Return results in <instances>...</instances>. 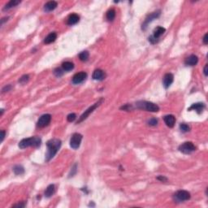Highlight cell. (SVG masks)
Masks as SVG:
<instances>
[{
    "label": "cell",
    "mask_w": 208,
    "mask_h": 208,
    "mask_svg": "<svg viewBox=\"0 0 208 208\" xmlns=\"http://www.w3.org/2000/svg\"><path fill=\"white\" fill-rule=\"evenodd\" d=\"M87 77V74L86 72H78V73L75 74L72 77V82L75 85H78L83 82V81L86 79Z\"/></svg>",
    "instance_id": "obj_11"
},
{
    "label": "cell",
    "mask_w": 208,
    "mask_h": 208,
    "mask_svg": "<svg viewBox=\"0 0 208 208\" xmlns=\"http://www.w3.org/2000/svg\"><path fill=\"white\" fill-rule=\"evenodd\" d=\"M207 37H208V34H206L204 35V37H203V43L204 44H207L208 43V39H207Z\"/></svg>",
    "instance_id": "obj_36"
},
{
    "label": "cell",
    "mask_w": 208,
    "mask_h": 208,
    "mask_svg": "<svg viewBox=\"0 0 208 208\" xmlns=\"http://www.w3.org/2000/svg\"><path fill=\"white\" fill-rule=\"evenodd\" d=\"M50 120H51V115L50 114H45L42 115L39 120H37V126L39 128H44L47 126L48 124H50Z\"/></svg>",
    "instance_id": "obj_10"
},
{
    "label": "cell",
    "mask_w": 208,
    "mask_h": 208,
    "mask_svg": "<svg viewBox=\"0 0 208 208\" xmlns=\"http://www.w3.org/2000/svg\"><path fill=\"white\" fill-rule=\"evenodd\" d=\"M180 130H181L182 133H188L189 130H190V128L188 124H180Z\"/></svg>",
    "instance_id": "obj_26"
},
{
    "label": "cell",
    "mask_w": 208,
    "mask_h": 208,
    "mask_svg": "<svg viewBox=\"0 0 208 208\" xmlns=\"http://www.w3.org/2000/svg\"><path fill=\"white\" fill-rule=\"evenodd\" d=\"M29 75H24V76H22V77H20V80H19V82H20V84H26L28 81H29Z\"/></svg>",
    "instance_id": "obj_27"
},
{
    "label": "cell",
    "mask_w": 208,
    "mask_h": 208,
    "mask_svg": "<svg viewBox=\"0 0 208 208\" xmlns=\"http://www.w3.org/2000/svg\"><path fill=\"white\" fill-rule=\"evenodd\" d=\"M80 20V17L77 14H72L69 16L68 19H67V24L68 25H73L78 23V21Z\"/></svg>",
    "instance_id": "obj_18"
},
{
    "label": "cell",
    "mask_w": 208,
    "mask_h": 208,
    "mask_svg": "<svg viewBox=\"0 0 208 208\" xmlns=\"http://www.w3.org/2000/svg\"><path fill=\"white\" fill-rule=\"evenodd\" d=\"M62 142L60 139L58 138H53L50 139L47 142V152L46 154V161L49 162L50 159L54 158L55 154L60 150Z\"/></svg>",
    "instance_id": "obj_1"
},
{
    "label": "cell",
    "mask_w": 208,
    "mask_h": 208,
    "mask_svg": "<svg viewBox=\"0 0 208 208\" xmlns=\"http://www.w3.org/2000/svg\"><path fill=\"white\" fill-rule=\"evenodd\" d=\"M205 104L202 103H198L192 105L190 108H188V111H195L198 112V114H201L202 111L204 110Z\"/></svg>",
    "instance_id": "obj_13"
},
{
    "label": "cell",
    "mask_w": 208,
    "mask_h": 208,
    "mask_svg": "<svg viewBox=\"0 0 208 208\" xmlns=\"http://www.w3.org/2000/svg\"><path fill=\"white\" fill-rule=\"evenodd\" d=\"M5 134H6L5 131H4V130H2V131H1V142H3V141H4V138H5Z\"/></svg>",
    "instance_id": "obj_35"
},
{
    "label": "cell",
    "mask_w": 208,
    "mask_h": 208,
    "mask_svg": "<svg viewBox=\"0 0 208 208\" xmlns=\"http://www.w3.org/2000/svg\"><path fill=\"white\" fill-rule=\"evenodd\" d=\"M164 120L165 124H167V126L169 128H173L176 123V117L173 115H165L164 117Z\"/></svg>",
    "instance_id": "obj_15"
},
{
    "label": "cell",
    "mask_w": 208,
    "mask_h": 208,
    "mask_svg": "<svg viewBox=\"0 0 208 208\" xmlns=\"http://www.w3.org/2000/svg\"><path fill=\"white\" fill-rule=\"evenodd\" d=\"M179 151L183 154H189L196 151V146L191 141H186L179 146Z\"/></svg>",
    "instance_id": "obj_5"
},
{
    "label": "cell",
    "mask_w": 208,
    "mask_h": 208,
    "mask_svg": "<svg viewBox=\"0 0 208 208\" xmlns=\"http://www.w3.org/2000/svg\"><path fill=\"white\" fill-rule=\"evenodd\" d=\"M55 192V185H48L47 188L46 189V191H45V196L47 198H50L52 195L54 194Z\"/></svg>",
    "instance_id": "obj_20"
},
{
    "label": "cell",
    "mask_w": 208,
    "mask_h": 208,
    "mask_svg": "<svg viewBox=\"0 0 208 208\" xmlns=\"http://www.w3.org/2000/svg\"><path fill=\"white\" fill-rule=\"evenodd\" d=\"M198 58L197 55H189L188 58H186V60L185 61V65L187 66H194L196 64H198Z\"/></svg>",
    "instance_id": "obj_16"
},
{
    "label": "cell",
    "mask_w": 208,
    "mask_h": 208,
    "mask_svg": "<svg viewBox=\"0 0 208 208\" xmlns=\"http://www.w3.org/2000/svg\"><path fill=\"white\" fill-rule=\"evenodd\" d=\"M76 118H77V115L75 113H71L67 116V120L68 122H73L76 120Z\"/></svg>",
    "instance_id": "obj_29"
},
{
    "label": "cell",
    "mask_w": 208,
    "mask_h": 208,
    "mask_svg": "<svg viewBox=\"0 0 208 208\" xmlns=\"http://www.w3.org/2000/svg\"><path fill=\"white\" fill-rule=\"evenodd\" d=\"M89 57H90V54H89V52H88V51H86V50L82 51L81 53H80V54H79V58H80V60H81V61H83V62L87 61L88 59H89Z\"/></svg>",
    "instance_id": "obj_25"
},
{
    "label": "cell",
    "mask_w": 208,
    "mask_h": 208,
    "mask_svg": "<svg viewBox=\"0 0 208 208\" xmlns=\"http://www.w3.org/2000/svg\"><path fill=\"white\" fill-rule=\"evenodd\" d=\"M58 6L57 2L55 1H50V2H47V4H45L44 6V10L46 11H51L55 10Z\"/></svg>",
    "instance_id": "obj_17"
},
{
    "label": "cell",
    "mask_w": 208,
    "mask_h": 208,
    "mask_svg": "<svg viewBox=\"0 0 208 208\" xmlns=\"http://www.w3.org/2000/svg\"><path fill=\"white\" fill-rule=\"evenodd\" d=\"M148 123L151 126H155V125H157V124H158V120L155 119V118H152V119H151L150 120L148 121Z\"/></svg>",
    "instance_id": "obj_30"
},
{
    "label": "cell",
    "mask_w": 208,
    "mask_h": 208,
    "mask_svg": "<svg viewBox=\"0 0 208 208\" xmlns=\"http://www.w3.org/2000/svg\"><path fill=\"white\" fill-rule=\"evenodd\" d=\"M160 14H161V11L160 10L156 11H154V12L150 14V15L146 17V19L145 20L144 23L142 24V29H144L145 30V29H146V27H147L148 24L151 23V22H152L154 19L158 18V17L160 16Z\"/></svg>",
    "instance_id": "obj_9"
},
{
    "label": "cell",
    "mask_w": 208,
    "mask_h": 208,
    "mask_svg": "<svg viewBox=\"0 0 208 208\" xmlns=\"http://www.w3.org/2000/svg\"><path fill=\"white\" fill-rule=\"evenodd\" d=\"M56 39H57V34L55 32H53V33H50V34L47 35L44 40V42L46 44H50L54 42Z\"/></svg>",
    "instance_id": "obj_19"
},
{
    "label": "cell",
    "mask_w": 208,
    "mask_h": 208,
    "mask_svg": "<svg viewBox=\"0 0 208 208\" xmlns=\"http://www.w3.org/2000/svg\"><path fill=\"white\" fill-rule=\"evenodd\" d=\"M42 144V139L39 137H32L22 139L19 143V147L20 149H25V148L33 146V147H39Z\"/></svg>",
    "instance_id": "obj_3"
},
{
    "label": "cell",
    "mask_w": 208,
    "mask_h": 208,
    "mask_svg": "<svg viewBox=\"0 0 208 208\" xmlns=\"http://www.w3.org/2000/svg\"><path fill=\"white\" fill-rule=\"evenodd\" d=\"M133 110L135 108L144 110V111H151V112H158L159 111V107L157 104L151 103V102H147V101H138L133 105L132 104Z\"/></svg>",
    "instance_id": "obj_2"
},
{
    "label": "cell",
    "mask_w": 208,
    "mask_h": 208,
    "mask_svg": "<svg viewBox=\"0 0 208 208\" xmlns=\"http://www.w3.org/2000/svg\"><path fill=\"white\" fill-rule=\"evenodd\" d=\"M103 101H104L103 98H100L99 100L98 101L97 103H95L94 105H92L91 107H90V108H88L86 111H85L84 113L81 115V116H80V118H79V120H77V124H80V123H81L82 121H84L85 120H86L88 116H89V115H90L91 113H92V112L96 109V108H98L101 104L103 103Z\"/></svg>",
    "instance_id": "obj_4"
},
{
    "label": "cell",
    "mask_w": 208,
    "mask_h": 208,
    "mask_svg": "<svg viewBox=\"0 0 208 208\" xmlns=\"http://www.w3.org/2000/svg\"><path fill=\"white\" fill-rule=\"evenodd\" d=\"M157 179H158V180H159V181H163V182L168 181V179H167L166 177H164V176H158V177H157Z\"/></svg>",
    "instance_id": "obj_34"
},
{
    "label": "cell",
    "mask_w": 208,
    "mask_h": 208,
    "mask_svg": "<svg viewBox=\"0 0 208 208\" xmlns=\"http://www.w3.org/2000/svg\"><path fill=\"white\" fill-rule=\"evenodd\" d=\"M77 164H75L73 166V168H72V170H71L70 174H69V177H71V176H73L74 175L76 174V172H77Z\"/></svg>",
    "instance_id": "obj_31"
},
{
    "label": "cell",
    "mask_w": 208,
    "mask_h": 208,
    "mask_svg": "<svg viewBox=\"0 0 208 208\" xmlns=\"http://www.w3.org/2000/svg\"><path fill=\"white\" fill-rule=\"evenodd\" d=\"M11 89V85H6V86L3 89V93L9 91Z\"/></svg>",
    "instance_id": "obj_33"
},
{
    "label": "cell",
    "mask_w": 208,
    "mask_h": 208,
    "mask_svg": "<svg viewBox=\"0 0 208 208\" xmlns=\"http://www.w3.org/2000/svg\"><path fill=\"white\" fill-rule=\"evenodd\" d=\"M115 11L114 9H110L107 12V19L109 21H112L115 19Z\"/></svg>",
    "instance_id": "obj_24"
},
{
    "label": "cell",
    "mask_w": 208,
    "mask_h": 208,
    "mask_svg": "<svg viewBox=\"0 0 208 208\" xmlns=\"http://www.w3.org/2000/svg\"><path fill=\"white\" fill-rule=\"evenodd\" d=\"M173 80H174V77H173L172 74H165L164 77V79H163V85H164L165 89H168V88L170 87V85H171L172 84V82H173Z\"/></svg>",
    "instance_id": "obj_12"
},
{
    "label": "cell",
    "mask_w": 208,
    "mask_h": 208,
    "mask_svg": "<svg viewBox=\"0 0 208 208\" xmlns=\"http://www.w3.org/2000/svg\"><path fill=\"white\" fill-rule=\"evenodd\" d=\"M26 206V203L24 202H19V203H17V204H15L13 205V207H24Z\"/></svg>",
    "instance_id": "obj_32"
},
{
    "label": "cell",
    "mask_w": 208,
    "mask_h": 208,
    "mask_svg": "<svg viewBox=\"0 0 208 208\" xmlns=\"http://www.w3.org/2000/svg\"><path fill=\"white\" fill-rule=\"evenodd\" d=\"M13 171L16 175H22L24 173V168L20 165H16L13 168Z\"/></svg>",
    "instance_id": "obj_23"
},
{
    "label": "cell",
    "mask_w": 208,
    "mask_h": 208,
    "mask_svg": "<svg viewBox=\"0 0 208 208\" xmlns=\"http://www.w3.org/2000/svg\"><path fill=\"white\" fill-rule=\"evenodd\" d=\"M83 138V136L78 133H73L72 138L70 139V146L74 150H77L78 148L80 147V145H81V140Z\"/></svg>",
    "instance_id": "obj_7"
},
{
    "label": "cell",
    "mask_w": 208,
    "mask_h": 208,
    "mask_svg": "<svg viewBox=\"0 0 208 208\" xmlns=\"http://www.w3.org/2000/svg\"><path fill=\"white\" fill-rule=\"evenodd\" d=\"M207 67H208L207 64H206V65H205V67H204V70H203V72H204V75L206 76V77H207V76L208 75V73H207Z\"/></svg>",
    "instance_id": "obj_37"
},
{
    "label": "cell",
    "mask_w": 208,
    "mask_h": 208,
    "mask_svg": "<svg viewBox=\"0 0 208 208\" xmlns=\"http://www.w3.org/2000/svg\"><path fill=\"white\" fill-rule=\"evenodd\" d=\"M165 31H166V29H165L164 28L161 27V26H158L156 29H154V32H153L154 33L153 35L149 37V42H151L152 44L158 42L159 38L164 34Z\"/></svg>",
    "instance_id": "obj_6"
},
{
    "label": "cell",
    "mask_w": 208,
    "mask_h": 208,
    "mask_svg": "<svg viewBox=\"0 0 208 208\" xmlns=\"http://www.w3.org/2000/svg\"><path fill=\"white\" fill-rule=\"evenodd\" d=\"M62 68L64 69V71L65 72H69V71L72 70L74 68V64L71 62H64V64H62Z\"/></svg>",
    "instance_id": "obj_22"
},
{
    "label": "cell",
    "mask_w": 208,
    "mask_h": 208,
    "mask_svg": "<svg viewBox=\"0 0 208 208\" xmlns=\"http://www.w3.org/2000/svg\"><path fill=\"white\" fill-rule=\"evenodd\" d=\"M175 199L178 202H185L190 199V194L186 190H179L174 194Z\"/></svg>",
    "instance_id": "obj_8"
},
{
    "label": "cell",
    "mask_w": 208,
    "mask_h": 208,
    "mask_svg": "<svg viewBox=\"0 0 208 208\" xmlns=\"http://www.w3.org/2000/svg\"><path fill=\"white\" fill-rule=\"evenodd\" d=\"M92 77L94 80H97V81H103L104 78L106 77V74L104 72V71L101 70V69H96L94 70L93 72Z\"/></svg>",
    "instance_id": "obj_14"
},
{
    "label": "cell",
    "mask_w": 208,
    "mask_h": 208,
    "mask_svg": "<svg viewBox=\"0 0 208 208\" xmlns=\"http://www.w3.org/2000/svg\"><path fill=\"white\" fill-rule=\"evenodd\" d=\"M20 4V1H19V0H11L10 2H8L6 5H5V7H4V11H7V10H9V9H11V8H12V7H16V6H17L18 4Z\"/></svg>",
    "instance_id": "obj_21"
},
{
    "label": "cell",
    "mask_w": 208,
    "mask_h": 208,
    "mask_svg": "<svg viewBox=\"0 0 208 208\" xmlns=\"http://www.w3.org/2000/svg\"><path fill=\"white\" fill-rule=\"evenodd\" d=\"M54 74L58 77H61V76L64 74V69H63V68H60V67H58V68H56V69H55Z\"/></svg>",
    "instance_id": "obj_28"
}]
</instances>
